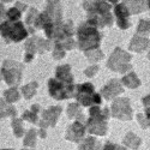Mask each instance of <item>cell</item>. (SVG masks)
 <instances>
[{
    "instance_id": "6da1fadb",
    "label": "cell",
    "mask_w": 150,
    "mask_h": 150,
    "mask_svg": "<svg viewBox=\"0 0 150 150\" xmlns=\"http://www.w3.org/2000/svg\"><path fill=\"white\" fill-rule=\"evenodd\" d=\"M77 35H78L79 47L82 49H86V51L96 48L100 43V40H101V36H100L96 29V24L91 21L81 25Z\"/></svg>"
},
{
    "instance_id": "7a4b0ae2",
    "label": "cell",
    "mask_w": 150,
    "mask_h": 150,
    "mask_svg": "<svg viewBox=\"0 0 150 150\" xmlns=\"http://www.w3.org/2000/svg\"><path fill=\"white\" fill-rule=\"evenodd\" d=\"M0 34L6 42H19L28 36L21 21H5L0 24Z\"/></svg>"
},
{
    "instance_id": "3957f363",
    "label": "cell",
    "mask_w": 150,
    "mask_h": 150,
    "mask_svg": "<svg viewBox=\"0 0 150 150\" xmlns=\"http://www.w3.org/2000/svg\"><path fill=\"white\" fill-rule=\"evenodd\" d=\"M76 97L83 106H90V105H100L101 103V97L98 94L95 93L94 86L90 83H84L77 86V94Z\"/></svg>"
},
{
    "instance_id": "277c9868",
    "label": "cell",
    "mask_w": 150,
    "mask_h": 150,
    "mask_svg": "<svg viewBox=\"0 0 150 150\" xmlns=\"http://www.w3.org/2000/svg\"><path fill=\"white\" fill-rule=\"evenodd\" d=\"M48 86H49V93H51V95L57 100H64L72 95V90H73L72 83L51 79L48 82Z\"/></svg>"
},
{
    "instance_id": "5b68a950",
    "label": "cell",
    "mask_w": 150,
    "mask_h": 150,
    "mask_svg": "<svg viewBox=\"0 0 150 150\" xmlns=\"http://www.w3.org/2000/svg\"><path fill=\"white\" fill-rule=\"evenodd\" d=\"M1 73L4 78L6 79V83L7 84H17L19 81H21V70L18 67L16 69H7V67H3L1 70Z\"/></svg>"
},
{
    "instance_id": "8992f818",
    "label": "cell",
    "mask_w": 150,
    "mask_h": 150,
    "mask_svg": "<svg viewBox=\"0 0 150 150\" xmlns=\"http://www.w3.org/2000/svg\"><path fill=\"white\" fill-rule=\"evenodd\" d=\"M115 16H117V19H118V24L121 29H126L129 28L130 24L127 23V8L124 4H119L117 5L115 7Z\"/></svg>"
},
{
    "instance_id": "52a82bcc",
    "label": "cell",
    "mask_w": 150,
    "mask_h": 150,
    "mask_svg": "<svg viewBox=\"0 0 150 150\" xmlns=\"http://www.w3.org/2000/svg\"><path fill=\"white\" fill-rule=\"evenodd\" d=\"M70 131H73V133H67L66 134V138L71 139V141H79V138L83 136L84 133V129L83 126L79 124V122H76V124H73Z\"/></svg>"
},
{
    "instance_id": "ba28073f",
    "label": "cell",
    "mask_w": 150,
    "mask_h": 150,
    "mask_svg": "<svg viewBox=\"0 0 150 150\" xmlns=\"http://www.w3.org/2000/svg\"><path fill=\"white\" fill-rule=\"evenodd\" d=\"M6 16L8 21H19L21 17V11H18L16 7H12L6 12Z\"/></svg>"
},
{
    "instance_id": "9c48e42d",
    "label": "cell",
    "mask_w": 150,
    "mask_h": 150,
    "mask_svg": "<svg viewBox=\"0 0 150 150\" xmlns=\"http://www.w3.org/2000/svg\"><path fill=\"white\" fill-rule=\"evenodd\" d=\"M5 97L10 102H13V101H17L18 98V93L16 89H10L5 93Z\"/></svg>"
},
{
    "instance_id": "30bf717a",
    "label": "cell",
    "mask_w": 150,
    "mask_h": 150,
    "mask_svg": "<svg viewBox=\"0 0 150 150\" xmlns=\"http://www.w3.org/2000/svg\"><path fill=\"white\" fill-rule=\"evenodd\" d=\"M143 103L145 106V114H146V119L150 120V96L145 97L143 100Z\"/></svg>"
},
{
    "instance_id": "8fae6325",
    "label": "cell",
    "mask_w": 150,
    "mask_h": 150,
    "mask_svg": "<svg viewBox=\"0 0 150 150\" xmlns=\"http://www.w3.org/2000/svg\"><path fill=\"white\" fill-rule=\"evenodd\" d=\"M4 16V5H0V19Z\"/></svg>"
}]
</instances>
